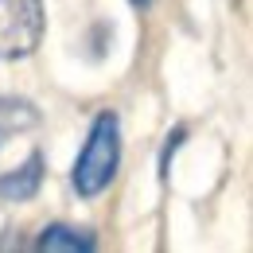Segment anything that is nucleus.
I'll return each instance as SVG.
<instances>
[{
    "instance_id": "obj_6",
    "label": "nucleus",
    "mask_w": 253,
    "mask_h": 253,
    "mask_svg": "<svg viewBox=\"0 0 253 253\" xmlns=\"http://www.w3.org/2000/svg\"><path fill=\"white\" fill-rule=\"evenodd\" d=\"M183 140H187V125L179 121V125H171V132H168L164 144H160V160H156V179H160V183H168V175H171V160H175V152L183 148Z\"/></svg>"
},
{
    "instance_id": "obj_3",
    "label": "nucleus",
    "mask_w": 253,
    "mask_h": 253,
    "mask_svg": "<svg viewBox=\"0 0 253 253\" xmlns=\"http://www.w3.org/2000/svg\"><path fill=\"white\" fill-rule=\"evenodd\" d=\"M47 179V156L35 148L12 171H0V203H32Z\"/></svg>"
},
{
    "instance_id": "obj_1",
    "label": "nucleus",
    "mask_w": 253,
    "mask_h": 253,
    "mask_svg": "<svg viewBox=\"0 0 253 253\" xmlns=\"http://www.w3.org/2000/svg\"><path fill=\"white\" fill-rule=\"evenodd\" d=\"M117 168H121V117L117 109H97L86 128V140L74 156L70 187L78 199L90 203L109 191V183L117 179Z\"/></svg>"
},
{
    "instance_id": "obj_7",
    "label": "nucleus",
    "mask_w": 253,
    "mask_h": 253,
    "mask_svg": "<svg viewBox=\"0 0 253 253\" xmlns=\"http://www.w3.org/2000/svg\"><path fill=\"white\" fill-rule=\"evenodd\" d=\"M128 4H132V8H140V12H148V8L156 4V0H128Z\"/></svg>"
},
{
    "instance_id": "obj_5",
    "label": "nucleus",
    "mask_w": 253,
    "mask_h": 253,
    "mask_svg": "<svg viewBox=\"0 0 253 253\" xmlns=\"http://www.w3.org/2000/svg\"><path fill=\"white\" fill-rule=\"evenodd\" d=\"M35 125H39L35 101L16 97V94H0V148H4L12 136H20V132H28V128H35Z\"/></svg>"
},
{
    "instance_id": "obj_4",
    "label": "nucleus",
    "mask_w": 253,
    "mask_h": 253,
    "mask_svg": "<svg viewBox=\"0 0 253 253\" xmlns=\"http://www.w3.org/2000/svg\"><path fill=\"white\" fill-rule=\"evenodd\" d=\"M32 250H39V253H97L101 242H97L94 230H86V226H74V222H47V226L32 238Z\"/></svg>"
},
{
    "instance_id": "obj_2",
    "label": "nucleus",
    "mask_w": 253,
    "mask_h": 253,
    "mask_svg": "<svg viewBox=\"0 0 253 253\" xmlns=\"http://www.w3.org/2000/svg\"><path fill=\"white\" fill-rule=\"evenodd\" d=\"M47 12L43 0H0V59H28L43 43Z\"/></svg>"
}]
</instances>
